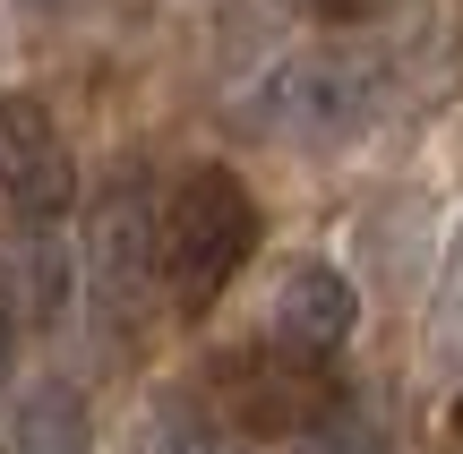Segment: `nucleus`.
<instances>
[{"label": "nucleus", "instance_id": "obj_1", "mask_svg": "<svg viewBox=\"0 0 463 454\" xmlns=\"http://www.w3.org/2000/svg\"><path fill=\"white\" fill-rule=\"evenodd\" d=\"M258 249V198L241 171L198 163L172 181V198L155 206V292L181 318H206L223 301V283L241 274V257Z\"/></svg>", "mask_w": 463, "mask_h": 454}, {"label": "nucleus", "instance_id": "obj_2", "mask_svg": "<svg viewBox=\"0 0 463 454\" xmlns=\"http://www.w3.org/2000/svg\"><path fill=\"white\" fill-rule=\"evenodd\" d=\"M378 103H386V60L361 51V43H309L258 86V120L283 129V137H300V146H344V137H361L369 120H378Z\"/></svg>", "mask_w": 463, "mask_h": 454}, {"label": "nucleus", "instance_id": "obj_3", "mask_svg": "<svg viewBox=\"0 0 463 454\" xmlns=\"http://www.w3.org/2000/svg\"><path fill=\"white\" fill-rule=\"evenodd\" d=\"M86 266H95V309L129 335L164 292H155V206H146V171L120 163L112 189L95 198V223H86Z\"/></svg>", "mask_w": 463, "mask_h": 454}, {"label": "nucleus", "instance_id": "obj_4", "mask_svg": "<svg viewBox=\"0 0 463 454\" xmlns=\"http://www.w3.org/2000/svg\"><path fill=\"white\" fill-rule=\"evenodd\" d=\"M0 206H9L17 223H61L69 206H78L69 137L34 95H0Z\"/></svg>", "mask_w": 463, "mask_h": 454}, {"label": "nucleus", "instance_id": "obj_5", "mask_svg": "<svg viewBox=\"0 0 463 454\" xmlns=\"http://www.w3.org/2000/svg\"><path fill=\"white\" fill-rule=\"evenodd\" d=\"M223 394L241 412V429H317L326 412H344V386L317 360H292L275 343L249 360H223Z\"/></svg>", "mask_w": 463, "mask_h": 454}, {"label": "nucleus", "instance_id": "obj_6", "mask_svg": "<svg viewBox=\"0 0 463 454\" xmlns=\"http://www.w3.org/2000/svg\"><path fill=\"white\" fill-rule=\"evenodd\" d=\"M352 318H361V301H352V283H344L335 266H292L266 326H275V352L317 360V369H326V360L352 343Z\"/></svg>", "mask_w": 463, "mask_h": 454}, {"label": "nucleus", "instance_id": "obj_7", "mask_svg": "<svg viewBox=\"0 0 463 454\" xmlns=\"http://www.w3.org/2000/svg\"><path fill=\"white\" fill-rule=\"evenodd\" d=\"M9 454H95V429H86L78 386L43 377V386L9 412Z\"/></svg>", "mask_w": 463, "mask_h": 454}, {"label": "nucleus", "instance_id": "obj_8", "mask_svg": "<svg viewBox=\"0 0 463 454\" xmlns=\"http://www.w3.org/2000/svg\"><path fill=\"white\" fill-rule=\"evenodd\" d=\"M0 292H9L17 318L52 326V318H61V292H69V257L52 249V240H9V257H0ZM9 309H0V318H9Z\"/></svg>", "mask_w": 463, "mask_h": 454}, {"label": "nucleus", "instance_id": "obj_9", "mask_svg": "<svg viewBox=\"0 0 463 454\" xmlns=\"http://www.w3.org/2000/svg\"><path fill=\"white\" fill-rule=\"evenodd\" d=\"M300 454H395L386 446V421H369V412H326V421L309 429V438H300Z\"/></svg>", "mask_w": 463, "mask_h": 454}, {"label": "nucleus", "instance_id": "obj_10", "mask_svg": "<svg viewBox=\"0 0 463 454\" xmlns=\"http://www.w3.org/2000/svg\"><path fill=\"white\" fill-rule=\"evenodd\" d=\"M155 454H241V438L215 421H198V412H155Z\"/></svg>", "mask_w": 463, "mask_h": 454}, {"label": "nucleus", "instance_id": "obj_11", "mask_svg": "<svg viewBox=\"0 0 463 454\" xmlns=\"http://www.w3.org/2000/svg\"><path fill=\"white\" fill-rule=\"evenodd\" d=\"M447 301L463 309V249H455V274H447Z\"/></svg>", "mask_w": 463, "mask_h": 454}, {"label": "nucleus", "instance_id": "obj_12", "mask_svg": "<svg viewBox=\"0 0 463 454\" xmlns=\"http://www.w3.org/2000/svg\"><path fill=\"white\" fill-rule=\"evenodd\" d=\"M0 377H9V318H0Z\"/></svg>", "mask_w": 463, "mask_h": 454}, {"label": "nucleus", "instance_id": "obj_13", "mask_svg": "<svg viewBox=\"0 0 463 454\" xmlns=\"http://www.w3.org/2000/svg\"><path fill=\"white\" fill-rule=\"evenodd\" d=\"M455 438H463V403H455Z\"/></svg>", "mask_w": 463, "mask_h": 454}]
</instances>
